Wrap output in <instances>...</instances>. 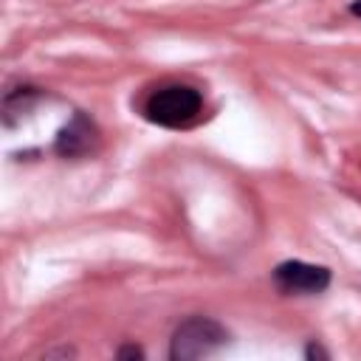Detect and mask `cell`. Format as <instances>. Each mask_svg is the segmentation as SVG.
I'll list each match as a JSON object with an SVG mask.
<instances>
[{
    "mask_svg": "<svg viewBox=\"0 0 361 361\" xmlns=\"http://www.w3.org/2000/svg\"><path fill=\"white\" fill-rule=\"evenodd\" d=\"M350 14H353V17H361V0H353V3H350Z\"/></svg>",
    "mask_w": 361,
    "mask_h": 361,
    "instance_id": "cell-7",
    "label": "cell"
},
{
    "mask_svg": "<svg viewBox=\"0 0 361 361\" xmlns=\"http://www.w3.org/2000/svg\"><path fill=\"white\" fill-rule=\"evenodd\" d=\"M330 268L313 265L305 259H285L274 268V285L282 293H296V296H316L330 288Z\"/></svg>",
    "mask_w": 361,
    "mask_h": 361,
    "instance_id": "cell-3",
    "label": "cell"
},
{
    "mask_svg": "<svg viewBox=\"0 0 361 361\" xmlns=\"http://www.w3.org/2000/svg\"><path fill=\"white\" fill-rule=\"evenodd\" d=\"M228 344V330L212 316H189L180 322L169 341L172 361H197L220 353Z\"/></svg>",
    "mask_w": 361,
    "mask_h": 361,
    "instance_id": "cell-2",
    "label": "cell"
},
{
    "mask_svg": "<svg viewBox=\"0 0 361 361\" xmlns=\"http://www.w3.org/2000/svg\"><path fill=\"white\" fill-rule=\"evenodd\" d=\"M99 144V130L93 124V118L82 110H76L71 116V121L56 133V141H54V149L62 155V158H82V155H90Z\"/></svg>",
    "mask_w": 361,
    "mask_h": 361,
    "instance_id": "cell-4",
    "label": "cell"
},
{
    "mask_svg": "<svg viewBox=\"0 0 361 361\" xmlns=\"http://www.w3.org/2000/svg\"><path fill=\"white\" fill-rule=\"evenodd\" d=\"M116 358H144V350L135 347V344H127V347H118L116 350Z\"/></svg>",
    "mask_w": 361,
    "mask_h": 361,
    "instance_id": "cell-5",
    "label": "cell"
},
{
    "mask_svg": "<svg viewBox=\"0 0 361 361\" xmlns=\"http://www.w3.org/2000/svg\"><path fill=\"white\" fill-rule=\"evenodd\" d=\"M203 110V96L192 85H164L152 90L144 102V116L147 121L166 127V130H180L189 127Z\"/></svg>",
    "mask_w": 361,
    "mask_h": 361,
    "instance_id": "cell-1",
    "label": "cell"
},
{
    "mask_svg": "<svg viewBox=\"0 0 361 361\" xmlns=\"http://www.w3.org/2000/svg\"><path fill=\"white\" fill-rule=\"evenodd\" d=\"M305 355H307V358H330V355H327V350H322L316 341H310V344L305 347Z\"/></svg>",
    "mask_w": 361,
    "mask_h": 361,
    "instance_id": "cell-6",
    "label": "cell"
}]
</instances>
